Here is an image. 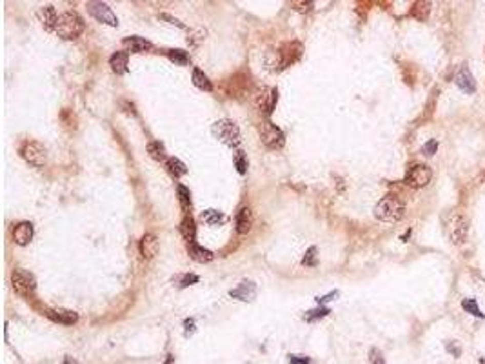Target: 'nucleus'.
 I'll use <instances>...</instances> for the list:
<instances>
[{"label":"nucleus","mask_w":485,"mask_h":364,"mask_svg":"<svg viewBox=\"0 0 485 364\" xmlns=\"http://www.w3.org/2000/svg\"><path fill=\"white\" fill-rule=\"evenodd\" d=\"M443 226H446V233L453 244H463V242H466L467 232H469V220H467L463 212H460V209H451V212L443 217Z\"/></svg>","instance_id":"f257e3e1"},{"label":"nucleus","mask_w":485,"mask_h":364,"mask_svg":"<svg viewBox=\"0 0 485 364\" xmlns=\"http://www.w3.org/2000/svg\"><path fill=\"white\" fill-rule=\"evenodd\" d=\"M406 213V204L396 195H386L374 206V217L382 222H398Z\"/></svg>","instance_id":"f03ea898"},{"label":"nucleus","mask_w":485,"mask_h":364,"mask_svg":"<svg viewBox=\"0 0 485 364\" xmlns=\"http://www.w3.org/2000/svg\"><path fill=\"white\" fill-rule=\"evenodd\" d=\"M211 133H213V137L218 139L222 144L229 146V148L233 149H238V146L242 144L240 128L236 126V122H233L231 119L216 120L215 124L211 126Z\"/></svg>","instance_id":"7ed1b4c3"},{"label":"nucleus","mask_w":485,"mask_h":364,"mask_svg":"<svg viewBox=\"0 0 485 364\" xmlns=\"http://www.w3.org/2000/svg\"><path fill=\"white\" fill-rule=\"evenodd\" d=\"M84 28H86V24H84L82 16L78 13L66 11L58 16L55 33L64 40H75L84 33Z\"/></svg>","instance_id":"20e7f679"},{"label":"nucleus","mask_w":485,"mask_h":364,"mask_svg":"<svg viewBox=\"0 0 485 364\" xmlns=\"http://www.w3.org/2000/svg\"><path fill=\"white\" fill-rule=\"evenodd\" d=\"M20 155H22V159L28 162V164L35 166V168H44L46 164H48V151H46V148L40 142H36V140H28V142H24L22 144V148H20Z\"/></svg>","instance_id":"39448f33"},{"label":"nucleus","mask_w":485,"mask_h":364,"mask_svg":"<svg viewBox=\"0 0 485 364\" xmlns=\"http://www.w3.org/2000/svg\"><path fill=\"white\" fill-rule=\"evenodd\" d=\"M11 284H13V290H15L18 295L22 297H31L33 292L36 290V280H35V275L33 273H29L28 270H13L11 273Z\"/></svg>","instance_id":"423d86ee"},{"label":"nucleus","mask_w":485,"mask_h":364,"mask_svg":"<svg viewBox=\"0 0 485 364\" xmlns=\"http://www.w3.org/2000/svg\"><path fill=\"white\" fill-rule=\"evenodd\" d=\"M431 179H433V171H431L429 166L414 164L413 168H409V171H407L403 182H406L409 188L420 189V188H426V186L431 182Z\"/></svg>","instance_id":"0eeeda50"},{"label":"nucleus","mask_w":485,"mask_h":364,"mask_svg":"<svg viewBox=\"0 0 485 364\" xmlns=\"http://www.w3.org/2000/svg\"><path fill=\"white\" fill-rule=\"evenodd\" d=\"M86 8H88L89 15H91L95 20H98V22H102V24H108V26H111V28H116V26H118V18H116L113 9L109 8L106 2H88Z\"/></svg>","instance_id":"6e6552de"},{"label":"nucleus","mask_w":485,"mask_h":364,"mask_svg":"<svg viewBox=\"0 0 485 364\" xmlns=\"http://www.w3.org/2000/svg\"><path fill=\"white\" fill-rule=\"evenodd\" d=\"M262 142L269 149H282L284 144H286V135L278 126L267 120L262 128Z\"/></svg>","instance_id":"1a4fd4ad"},{"label":"nucleus","mask_w":485,"mask_h":364,"mask_svg":"<svg viewBox=\"0 0 485 364\" xmlns=\"http://www.w3.org/2000/svg\"><path fill=\"white\" fill-rule=\"evenodd\" d=\"M256 292H258V288H256L253 280H242L236 288L229 290V297L231 299L242 300V302H253L256 299Z\"/></svg>","instance_id":"9d476101"},{"label":"nucleus","mask_w":485,"mask_h":364,"mask_svg":"<svg viewBox=\"0 0 485 364\" xmlns=\"http://www.w3.org/2000/svg\"><path fill=\"white\" fill-rule=\"evenodd\" d=\"M122 46L126 48L128 53H147L153 49V44L149 40L142 39V36H126L122 40Z\"/></svg>","instance_id":"9b49d317"},{"label":"nucleus","mask_w":485,"mask_h":364,"mask_svg":"<svg viewBox=\"0 0 485 364\" xmlns=\"http://www.w3.org/2000/svg\"><path fill=\"white\" fill-rule=\"evenodd\" d=\"M158 250H160V242L155 233H146V235L140 239V253H142L144 259H153V257L158 253Z\"/></svg>","instance_id":"f8f14e48"},{"label":"nucleus","mask_w":485,"mask_h":364,"mask_svg":"<svg viewBox=\"0 0 485 364\" xmlns=\"http://www.w3.org/2000/svg\"><path fill=\"white\" fill-rule=\"evenodd\" d=\"M33 239V224L24 220V222H18V224L13 228V240H15L18 246H28Z\"/></svg>","instance_id":"ddd939ff"},{"label":"nucleus","mask_w":485,"mask_h":364,"mask_svg":"<svg viewBox=\"0 0 485 364\" xmlns=\"http://www.w3.org/2000/svg\"><path fill=\"white\" fill-rule=\"evenodd\" d=\"M46 315L51 320H55V322H58V324H66V326L75 324L76 320H78V313L73 312V310H62V308L46 310Z\"/></svg>","instance_id":"4468645a"},{"label":"nucleus","mask_w":485,"mask_h":364,"mask_svg":"<svg viewBox=\"0 0 485 364\" xmlns=\"http://www.w3.org/2000/svg\"><path fill=\"white\" fill-rule=\"evenodd\" d=\"M253 220H255L253 219V212L247 206L240 208L238 213H236V232L240 235H247L251 232V228H253Z\"/></svg>","instance_id":"2eb2a0df"},{"label":"nucleus","mask_w":485,"mask_h":364,"mask_svg":"<svg viewBox=\"0 0 485 364\" xmlns=\"http://www.w3.org/2000/svg\"><path fill=\"white\" fill-rule=\"evenodd\" d=\"M454 82H456V86L461 89V91H466V93H474V91H476V82H474L473 75H471V71L467 68H461L460 71L456 73V76H454Z\"/></svg>","instance_id":"dca6fc26"},{"label":"nucleus","mask_w":485,"mask_h":364,"mask_svg":"<svg viewBox=\"0 0 485 364\" xmlns=\"http://www.w3.org/2000/svg\"><path fill=\"white\" fill-rule=\"evenodd\" d=\"M128 62H129V53L128 51H115L109 56V66L116 75H124L128 73Z\"/></svg>","instance_id":"f3484780"},{"label":"nucleus","mask_w":485,"mask_h":364,"mask_svg":"<svg viewBox=\"0 0 485 364\" xmlns=\"http://www.w3.org/2000/svg\"><path fill=\"white\" fill-rule=\"evenodd\" d=\"M187 253H189V257H191L195 262H211V260L215 259V253L211 252V250H206L202 248V246H198L195 242V244H187Z\"/></svg>","instance_id":"a211bd4d"},{"label":"nucleus","mask_w":485,"mask_h":364,"mask_svg":"<svg viewBox=\"0 0 485 364\" xmlns=\"http://www.w3.org/2000/svg\"><path fill=\"white\" fill-rule=\"evenodd\" d=\"M58 16L56 15V9L53 6H44L40 9V18H42V26H44L46 31H53L55 33L56 22H58Z\"/></svg>","instance_id":"6ab92c4d"},{"label":"nucleus","mask_w":485,"mask_h":364,"mask_svg":"<svg viewBox=\"0 0 485 364\" xmlns=\"http://www.w3.org/2000/svg\"><path fill=\"white\" fill-rule=\"evenodd\" d=\"M180 233L186 239L187 244H195L196 239V226H195V219L191 215H186L180 222Z\"/></svg>","instance_id":"aec40b11"},{"label":"nucleus","mask_w":485,"mask_h":364,"mask_svg":"<svg viewBox=\"0 0 485 364\" xmlns=\"http://www.w3.org/2000/svg\"><path fill=\"white\" fill-rule=\"evenodd\" d=\"M276 102H278V89L271 88V89H267V95L262 97V100H260V106L264 108L266 115H271V113L275 111Z\"/></svg>","instance_id":"412c9836"},{"label":"nucleus","mask_w":485,"mask_h":364,"mask_svg":"<svg viewBox=\"0 0 485 364\" xmlns=\"http://www.w3.org/2000/svg\"><path fill=\"white\" fill-rule=\"evenodd\" d=\"M166 169L171 173L175 179H180V177H184L187 173V166L184 164L180 159H176V157H169V159H167Z\"/></svg>","instance_id":"4be33fe9"},{"label":"nucleus","mask_w":485,"mask_h":364,"mask_svg":"<svg viewBox=\"0 0 485 364\" xmlns=\"http://www.w3.org/2000/svg\"><path fill=\"white\" fill-rule=\"evenodd\" d=\"M147 151H149L151 159H155L156 162H164V164H166L167 159H169L166 153V148H164V144L160 142V140H153V142H149V144H147Z\"/></svg>","instance_id":"5701e85b"},{"label":"nucleus","mask_w":485,"mask_h":364,"mask_svg":"<svg viewBox=\"0 0 485 364\" xmlns=\"http://www.w3.org/2000/svg\"><path fill=\"white\" fill-rule=\"evenodd\" d=\"M193 84H195L198 89H202V91H207V93L213 91V84H211L209 76H207L200 68L193 69Z\"/></svg>","instance_id":"b1692460"},{"label":"nucleus","mask_w":485,"mask_h":364,"mask_svg":"<svg viewBox=\"0 0 485 364\" xmlns=\"http://www.w3.org/2000/svg\"><path fill=\"white\" fill-rule=\"evenodd\" d=\"M200 219L209 226H220L226 222V215L222 212H218V209H206V212H202Z\"/></svg>","instance_id":"393cba45"},{"label":"nucleus","mask_w":485,"mask_h":364,"mask_svg":"<svg viewBox=\"0 0 485 364\" xmlns=\"http://www.w3.org/2000/svg\"><path fill=\"white\" fill-rule=\"evenodd\" d=\"M176 191H178V202H180V208H182V212L189 213L191 212V191L186 188L184 184H178L176 186Z\"/></svg>","instance_id":"a878e982"},{"label":"nucleus","mask_w":485,"mask_h":364,"mask_svg":"<svg viewBox=\"0 0 485 364\" xmlns=\"http://www.w3.org/2000/svg\"><path fill=\"white\" fill-rule=\"evenodd\" d=\"M167 56H169L171 62H175V64H178V66L189 64V55H187V51H184V49H169V51H167Z\"/></svg>","instance_id":"bb28decb"},{"label":"nucleus","mask_w":485,"mask_h":364,"mask_svg":"<svg viewBox=\"0 0 485 364\" xmlns=\"http://www.w3.org/2000/svg\"><path fill=\"white\" fill-rule=\"evenodd\" d=\"M329 313H331L329 308H326V306H318V308H314V310H309V312H306L304 319H306L307 322H313V320H316V319H324V317H327Z\"/></svg>","instance_id":"cd10ccee"},{"label":"nucleus","mask_w":485,"mask_h":364,"mask_svg":"<svg viewBox=\"0 0 485 364\" xmlns=\"http://www.w3.org/2000/svg\"><path fill=\"white\" fill-rule=\"evenodd\" d=\"M233 160H235V166L236 169H238L240 175H244V173L247 171V159L246 155H244L242 149H236L235 153H233Z\"/></svg>","instance_id":"c85d7f7f"},{"label":"nucleus","mask_w":485,"mask_h":364,"mask_svg":"<svg viewBox=\"0 0 485 364\" xmlns=\"http://www.w3.org/2000/svg\"><path fill=\"white\" fill-rule=\"evenodd\" d=\"M302 264L311 266V268L318 264V260H316V246H311V248L307 250L306 255H304V259H302Z\"/></svg>","instance_id":"c756f323"},{"label":"nucleus","mask_w":485,"mask_h":364,"mask_svg":"<svg viewBox=\"0 0 485 364\" xmlns=\"http://www.w3.org/2000/svg\"><path fill=\"white\" fill-rule=\"evenodd\" d=\"M461 306H463V310L469 313H473L474 317H483V313L480 312V308H478L476 300L474 299H466L463 302H461Z\"/></svg>","instance_id":"7c9ffc66"},{"label":"nucleus","mask_w":485,"mask_h":364,"mask_svg":"<svg viewBox=\"0 0 485 364\" xmlns=\"http://www.w3.org/2000/svg\"><path fill=\"white\" fill-rule=\"evenodd\" d=\"M200 280V277L196 275V273H186V275H182L180 277V282H178V286L180 288H187V286H193V284H196Z\"/></svg>","instance_id":"2f4dec72"},{"label":"nucleus","mask_w":485,"mask_h":364,"mask_svg":"<svg viewBox=\"0 0 485 364\" xmlns=\"http://www.w3.org/2000/svg\"><path fill=\"white\" fill-rule=\"evenodd\" d=\"M369 364H386V359H383L382 352L376 348H371L369 352Z\"/></svg>","instance_id":"473e14b6"},{"label":"nucleus","mask_w":485,"mask_h":364,"mask_svg":"<svg viewBox=\"0 0 485 364\" xmlns=\"http://www.w3.org/2000/svg\"><path fill=\"white\" fill-rule=\"evenodd\" d=\"M436 149H438V140L431 139L429 142H426V144H423L421 153H423V155H434V153H436Z\"/></svg>","instance_id":"72a5a7b5"},{"label":"nucleus","mask_w":485,"mask_h":364,"mask_svg":"<svg viewBox=\"0 0 485 364\" xmlns=\"http://www.w3.org/2000/svg\"><path fill=\"white\" fill-rule=\"evenodd\" d=\"M338 295H340V292H338V290H334V292H329L327 295H324V297H316V302H318V306H324L326 302H331V300H334Z\"/></svg>","instance_id":"f704fd0d"},{"label":"nucleus","mask_w":485,"mask_h":364,"mask_svg":"<svg viewBox=\"0 0 485 364\" xmlns=\"http://www.w3.org/2000/svg\"><path fill=\"white\" fill-rule=\"evenodd\" d=\"M195 330H196L195 319H186V320H184V337L193 335V333H195Z\"/></svg>","instance_id":"c9c22d12"},{"label":"nucleus","mask_w":485,"mask_h":364,"mask_svg":"<svg viewBox=\"0 0 485 364\" xmlns=\"http://www.w3.org/2000/svg\"><path fill=\"white\" fill-rule=\"evenodd\" d=\"M160 18L167 20L169 24L176 26V28H180V29H186V24H182V22H180L178 18H175V16H171V15H167V13H162V15H160Z\"/></svg>","instance_id":"e433bc0d"},{"label":"nucleus","mask_w":485,"mask_h":364,"mask_svg":"<svg viewBox=\"0 0 485 364\" xmlns=\"http://www.w3.org/2000/svg\"><path fill=\"white\" fill-rule=\"evenodd\" d=\"M289 364H311L307 355H289Z\"/></svg>","instance_id":"4c0bfd02"},{"label":"nucleus","mask_w":485,"mask_h":364,"mask_svg":"<svg viewBox=\"0 0 485 364\" xmlns=\"http://www.w3.org/2000/svg\"><path fill=\"white\" fill-rule=\"evenodd\" d=\"M62 364H76L75 360H73V357H64V360H62Z\"/></svg>","instance_id":"58836bf2"},{"label":"nucleus","mask_w":485,"mask_h":364,"mask_svg":"<svg viewBox=\"0 0 485 364\" xmlns=\"http://www.w3.org/2000/svg\"><path fill=\"white\" fill-rule=\"evenodd\" d=\"M166 364H175V357H173V355H167Z\"/></svg>","instance_id":"ea45409f"}]
</instances>
